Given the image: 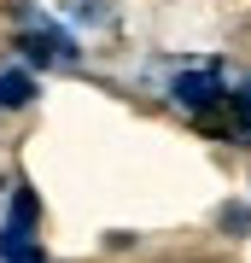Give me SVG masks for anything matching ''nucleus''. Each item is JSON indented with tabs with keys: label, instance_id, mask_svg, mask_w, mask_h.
<instances>
[{
	"label": "nucleus",
	"instance_id": "f257e3e1",
	"mask_svg": "<svg viewBox=\"0 0 251 263\" xmlns=\"http://www.w3.org/2000/svg\"><path fill=\"white\" fill-rule=\"evenodd\" d=\"M216 88H222V76H216V70H187V76H176V100H187V105L216 100Z\"/></svg>",
	"mask_w": 251,
	"mask_h": 263
},
{
	"label": "nucleus",
	"instance_id": "f03ea898",
	"mask_svg": "<svg viewBox=\"0 0 251 263\" xmlns=\"http://www.w3.org/2000/svg\"><path fill=\"white\" fill-rule=\"evenodd\" d=\"M35 100V82L24 70H0V105H29Z\"/></svg>",
	"mask_w": 251,
	"mask_h": 263
},
{
	"label": "nucleus",
	"instance_id": "7ed1b4c3",
	"mask_svg": "<svg viewBox=\"0 0 251 263\" xmlns=\"http://www.w3.org/2000/svg\"><path fill=\"white\" fill-rule=\"evenodd\" d=\"M35 216H41V211H35V193H29V187H18V193H12V222L29 234V222H35Z\"/></svg>",
	"mask_w": 251,
	"mask_h": 263
},
{
	"label": "nucleus",
	"instance_id": "20e7f679",
	"mask_svg": "<svg viewBox=\"0 0 251 263\" xmlns=\"http://www.w3.org/2000/svg\"><path fill=\"white\" fill-rule=\"evenodd\" d=\"M12 263H47V257L35 252V246H24V257H12Z\"/></svg>",
	"mask_w": 251,
	"mask_h": 263
},
{
	"label": "nucleus",
	"instance_id": "39448f33",
	"mask_svg": "<svg viewBox=\"0 0 251 263\" xmlns=\"http://www.w3.org/2000/svg\"><path fill=\"white\" fill-rule=\"evenodd\" d=\"M245 111H251V88H245Z\"/></svg>",
	"mask_w": 251,
	"mask_h": 263
}]
</instances>
